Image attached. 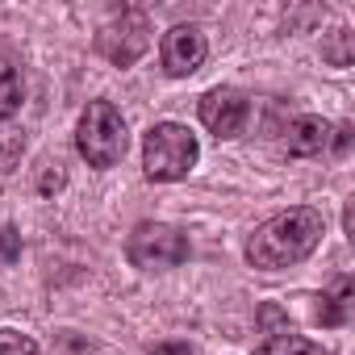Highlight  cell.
Instances as JSON below:
<instances>
[{
  "label": "cell",
  "mask_w": 355,
  "mask_h": 355,
  "mask_svg": "<svg viewBox=\"0 0 355 355\" xmlns=\"http://www.w3.org/2000/svg\"><path fill=\"white\" fill-rule=\"evenodd\" d=\"M322 234H326V222L313 205L284 209V214L268 218L263 226H255V234L247 239V263L259 268V272L293 268V263H301L318 251Z\"/></svg>",
  "instance_id": "cell-1"
},
{
  "label": "cell",
  "mask_w": 355,
  "mask_h": 355,
  "mask_svg": "<svg viewBox=\"0 0 355 355\" xmlns=\"http://www.w3.org/2000/svg\"><path fill=\"white\" fill-rule=\"evenodd\" d=\"M197 159H201L197 134L189 125H180V121H159L142 138V171L155 184L189 180V171L197 167Z\"/></svg>",
  "instance_id": "cell-2"
},
{
  "label": "cell",
  "mask_w": 355,
  "mask_h": 355,
  "mask_svg": "<svg viewBox=\"0 0 355 355\" xmlns=\"http://www.w3.org/2000/svg\"><path fill=\"white\" fill-rule=\"evenodd\" d=\"M125 117L113 101H88V109L80 113V125H76V150L88 167L105 171V167H117L121 155H125Z\"/></svg>",
  "instance_id": "cell-3"
},
{
  "label": "cell",
  "mask_w": 355,
  "mask_h": 355,
  "mask_svg": "<svg viewBox=\"0 0 355 355\" xmlns=\"http://www.w3.org/2000/svg\"><path fill=\"white\" fill-rule=\"evenodd\" d=\"M125 259L142 272H167L189 259V234H180L167 222H142L125 239Z\"/></svg>",
  "instance_id": "cell-4"
},
{
  "label": "cell",
  "mask_w": 355,
  "mask_h": 355,
  "mask_svg": "<svg viewBox=\"0 0 355 355\" xmlns=\"http://www.w3.org/2000/svg\"><path fill=\"white\" fill-rule=\"evenodd\" d=\"M150 46V21L142 9H125L96 34V55H105L113 67H134Z\"/></svg>",
  "instance_id": "cell-5"
},
{
  "label": "cell",
  "mask_w": 355,
  "mask_h": 355,
  "mask_svg": "<svg viewBox=\"0 0 355 355\" xmlns=\"http://www.w3.org/2000/svg\"><path fill=\"white\" fill-rule=\"evenodd\" d=\"M201 113V125L214 134V138H239L243 125H247V113H251V101L239 92V88H209L197 105Z\"/></svg>",
  "instance_id": "cell-6"
},
{
  "label": "cell",
  "mask_w": 355,
  "mask_h": 355,
  "mask_svg": "<svg viewBox=\"0 0 355 355\" xmlns=\"http://www.w3.org/2000/svg\"><path fill=\"white\" fill-rule=\"evenodd\" d=\"M209 46H205V34L197 26H175L163 34V46H159V59H163V71L175 76V80H184L193 76L201 63H205Z\"/></svg>",
  "instance_id": "cell-7"
},
{
  "label": "cell",
  "mask_w": 355,
  "mask_h": 355,
  "mask_svg": "<svg viewBox=\"0 0 355 355\" xmlns=\"http://www.w3.org/2000/svg\"><path fill=\"white\" fill-rule=\"evenodd\" d=\"M330 138H334V125H330L326 117L305 113V117H293V121H288V130H284V150L297 155V159H313V155L330 150Z\"/></svg>",
  "instance_id": "cell-8"
},
{
  "label": "cell",
  "mask_w": 355,
  "mask_h": 355,
  "mask_svg": "<svg viewBox=\"0 0 355 355\" xmlns=\"http://www.w3.org/2000/svg\"><path fill=\"white\" fill-rule=\"evenodd\" d=\"M26 105V67L13 51H0V121H9Z\"/></svg>",
  "instance_id": "cell-9"
},
{
  "label": "cell",
  "mask_w": 355,
  "mask_h": 355,
  "mask_svg": "<svg viewBox=\"0 0 355 355\" xmlns=\"http://www.w3.org/2000/svg\"><path fill=\"white\" fill-rule=\"evenodd\" d=\"M351 293H355L351 276H338L330 284V293L322 297V305H318V322L322 326H347V318H351Z\"/></svg>",
  "instance_id": "cell-10"
},
{
  "label": "cell",
  "mask_w": 355,
  "mask_h": 355,
  "mask_svg": "<svg viewBox=\"0 0 355 355\" xmlns=\"http://www.w3.org/2000/svg\"><path fill=\"white\" fill-rule=\"evenodd\" d=\"M255 355H326V347H322V343H313V338H305V334L284 330V334H272Z\"/></svg>",
  "instance_id": "cell-11"
},
{
  "label": "cell",
  "mask_w": 355,
  "mask_h": 355,
  "mask_svg": "<svg viewBox=\"0 0 355 355\" xmlns=\"http://www.w3.org/2000/svg\"><path fill=\"white\" fill-rule=\"evenodd\" d=\"M26 155V130L13 121H0V175H9Z\"/></svg>",
  "instance_id": "cell-12"
},
{
  "label": "cell",
  "mask_w": 355,
  "mask_h": 355,
  "mask_svg": "<svg viewBox=\"0 0 355 355\" xmlns=\"http://www.w3.org/2000/svg\"><path fill=\"white\" fill-rule=\"evenodd\" d=\"M322 59H326L330 67H347V63L355 59V34H351V30H334V34L322 42Z\"/></svg>",
  "instance_id": "cell-13"
},
{
  "label": "cell",
  "mask_w": 355,
  "mask_h": 355,
  "mask_svg": "<svg viewBox=\"0 0 355 355\" xmlns=\"http://www.w3.org/2000/svg\"><path fill=\"white\" fill-rule=\"evenodd\" d=\"M0 355H42L38 343L21 330H0Z\"/></svg>",
  "instance_id": "cell-14"
},
{
  "label": "cell",
  "mask_w": 355,
  "mask_h": 355,
  "mask_svg": "<svg viewBox=\"0 0 355 355\" xmlns=\"http://www.w3.org/2000/svg\"><path fill=\"white\" fill-rule=\"evenodd\" d=\"M21 255V234L9 230V226H0V263H13Z\"/></svg>",
  "instance_id": "cell-15"
},
{
  "label": "cell",
  "mask_w": 355,
  "mask_h": 355,
  "mask_svg": "<svg viewBox=\"0 0 355 355\" xmlns=\"http://www.w3.org/2000/svg\"><path fill=\"white\" fill-rule=\"evenodd\" d=\"M63 184H67V175H63V167H59V163H55V167H46V171L38 175V193H42V197H55Z\"/></svg>",
  "instance_id": "cell-16"
},
{
  "label": "cell",
  "mask_w": 355,
  "mask_h": 355,
  "mask_svg": "<svg viewBox=\"0 0 355 355\" xmlns=\"http://www.w3.org/2000/svg\"><path fill=\"white\" fill-rule=\"evenodd\" d=\"M150 355H197V351H193V343H159V347H150Z\"/></svg>",
  "instance_id": "cell-17"
},
{
  "label": "cell",
  "mask_w": 355,
  "mask_h": 355,
  "mask_svg": "<svg viewBox=\"0 0 355 355\" xmlns=\"http://www.w3.org/2000/svg\"><path fill=\"white\" fill-rule=\"evenodd\" d=\"M330 146H334V155H347V146H351V125H338L334 138H330Z\"/></svg>",
  "instance_id": "cell-18"
}]
</instances>
